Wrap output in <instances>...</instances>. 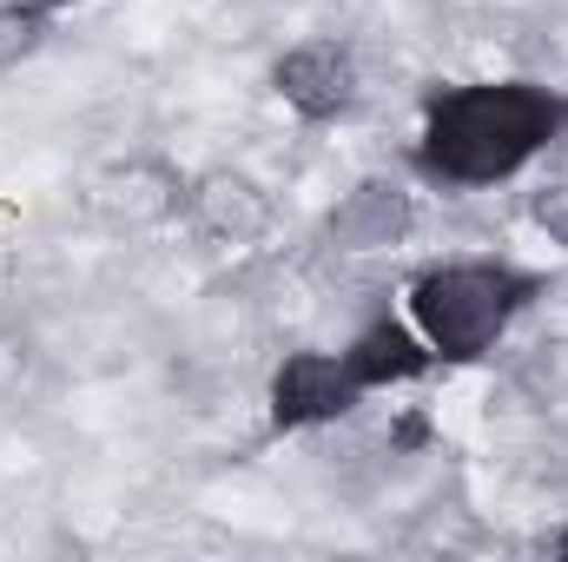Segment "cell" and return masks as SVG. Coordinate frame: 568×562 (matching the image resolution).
<instances>
[{"instance_id": "52a82bcc", "label": "cell", "mask_w": 568, "mask_h": 562, "mask_svg": "<svg viewBox=\"0 0 568 562\" xmlns=\"http://www.w3.org/2000/svg\"><path fill=\"white\" fill-rule=\"evenodd\" d=\"M199 205H205V219H212L219 232H232V239H245V232L265 225V199H258L245 179H212V185L199 192Z\"/></svg>"}, {"instance_id": "9c48e42d", "label": "cell", "mask_w": 568, "mask_h": 562, "mask_svg": "<svg viewBox=\"0 0 568 562\" xmlns=\"http://www.w3.org/2000/svg\"><path fill=\"white\" fill-rule=\"evenodd\" d=\"M562 556H568V536H562Z\"/></svg>"}, {"instance_id": "277c9868", "label": "cell", "mask_w": 568, "mask_h": 562, "mask_svg": "<svg viewBox=\"0 0 568 562\" xmlns=\"http://www.w3.org/2000/svg\"><path fill=\"white\" fill-rule=\"evenodd\" d=\"M357 371L337 358H291L278 371V423H331L337 411H351Z\"/></svg>"}, {"instance_id": "3957f363", "label": "cell", "mask_w": 568, "mask_h": 562, "mask_svg": "<svg viewBox=\"0 0 568 562\" xmlns=\"http://www.w3.org/2000/svg\"><path fill=\"white\" fill-rule=\"evenodd\" d=\"M278 93L297 107V113L324 120V113L351 107V93H357V67H351V53H344L337 40H311V47H297V53H284L278 60Z\"/></svg>"}, {"instance_id": "7a4b0ae2", "label": "cell", "mask_w": 568, "mask_h": 562, "mask_svg": "<svg viewBox=\"0 0 568 562\" xmlns=\"http://www.w3.org/2000/svg\"><path fill=\"white\" fill-rule=\"evenodd\" d=\"M523 279L496 272V265H449L436 279L417 284V324L436 351L449 358H476L516 311Z\"/></svg>"}, {"instance_id": "6da1fadb", "label": "cell", "mask_w": 568, "mask_h": 562, "mask_svg": "<svg viewBox=\"0 0 568 562\" xmlns=\"http://www.w3.org/2000/svg\"><path fill=\"white\" fill-rule=\"evenodd\" d=\"M562 107L536 87H469L429 113V165L449 179H503L556 133Z\"/></svg>"}, {"instance_id": "ba28073f", "label": "cell", "mask_w": 568, "mask_h": 562, "mask_svg": "<svg viewBox=\"0 0 568 562\" xmlns=\"http://www.w3.org/2000/svg\"><path fill=\"white\" fill-rule=\"evenodd\" d=\"M33 7H60V0H33Z\"/></svg>"}, {"instance_id": "5b68a950", "label": "cell", "mask_w": 568, "mask_h": 562, "mask_svg": "<svg viewBox=\"0 0 568 562\" xmlns=\"http://www.w3.org/2000/svg\"><path fill=\"white\" fill-rule=\"evenodd\" d=\"M404 232H410V199L397 185H357L331 219V239L344 252H377V245H390Z\"/></svg>"}, {"instance_id": "8992f818", "label": "cell", "mask_w": 568, "mask_h": 562, "mask_svg": "<svg viewBox=\"0 0 568 562\" xmlns=\"http://www.w3.org/2000/svg\"><path fill=\"white\" fill-rule=\"evenodd\" d=\"M344 364L357 371V384H390V378H417L424 371V351H417V338L404 324H377V331L357 338V351Z\"/></svg>"}]
</instances>
